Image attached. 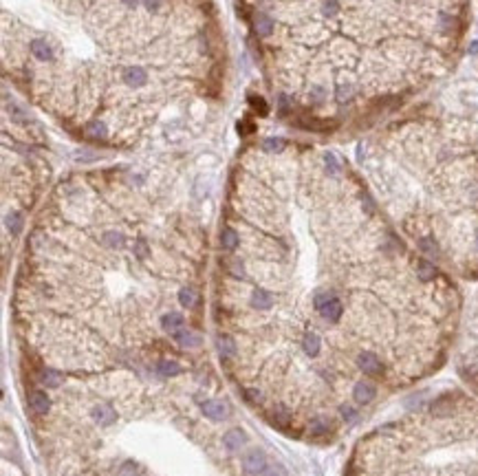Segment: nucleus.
<instances>
[{"label":"nucleus","instance_id":"f257e3e1","mask_svg":"<svg viewBox=\"0 0 478 476\" xmlns=\"http://www.w3.org/2000/svg\"><path fill=\"white\" fill-rule=\"evenodd\" d=\"M243 467H245V472L252 474V476L263 474L265 469H267V456H265V452L258 450V447H256V450H249L247 456H245V461H243Z\"/></svg>","mask_w":478,"mask_h":476},{"label":"nucleus","instance_id":"f03ea898","mask_svg":"<svg viewBox=\"0 0 478 476\" xmlns=\"http://www.w3.org/2000/svg\"><path fill=\"white\" fill-rule=\"evenodd\" d=\"M357 366L364 370V373H368V375H379L383 370L381 359L377 357L375 353H361V355L357 357Z\"/></svg>","mask_w":478,"mask_h":476},{"label":"nucleus","instance_id":"7ed1b4c3","mask_svg":"<svg viewBox=\"0 0 478 476\" xmlns=\"http://www.w3.org/2000/svg\"><path fill=\"white\" fill-rule=\"evenodd\" d=\"M375 395H377L375 386L368 384V381H359V384L355 386V390H353V397H355V401H357L359 406L370 403L372 399H375Z\"/></svg>","mask_w":478,"mask_h":476},{"label":"nucleus","instance_id":"20e7f679","mask_svg":"<svg viewBox=\"0 0 478 476\" xmlns=\"http://www.w3.org/2000/svg\"><path fill=\"white\" fill-rule=\"evenodd\" d=\"M93 419H95V423H99V425H113L115 421H117V412H115L110 406L99 403V406L93 408Z\"/></svg>","mask_w":478,"mask_h":476},{"label":"nucleus","instance_id":"39448f33","mask_svg":"<svg viewBox=\"0 0 478 476\" xmlns=\"http://www.w3.org/2000/svg\"><path fill=\"white\" fill-rule=\"evenodd\" d=\"M203 414L207 419H212V421H220V419L227 417V408L223 401H216V399H209L203 403Z\"/></svg>","mask_w":478,"mask_h":476},{"label":"nucleus","instance_id":"423d86ee","mask_svg":"<svg viewBox=\"0 0 478 476\" xmlns=\"http://www.w3.org/2000/svg\"><path fill=\"white\" fill-rule=\"evenodd\" d=\"M245 441H247V434H245L241 428L229 430V432H225V436H223V443H225V447H227L229 452L241 450V447L245 445Z\"/></svg>","mask_w":478,"mask_h":476},{"label":"nucleus","instance_id":"0eeeda50","mask_svg":"<svg viewBox=\"0 0 478 476\" xmlns=\"http://www.w3.org/2000/svg\"><path fill=\"white\" fill-rule=\"evenodd\" d=\"M124 82L130 86H143L148 82V73L141 66H128L124 71Z\"/></svg>","mask_w":478,"mask_h":476},{"label":"nucleus","instance_id":"6e6552de","mask_svg":"<svg viewBox=\"0 0 478 476\" xmlns=\"http://www.w3.org/2000/svg\"><path fill=\"white\" fill-rule=\"evenodd\" d=\"M183 315L181 313H174V311H170V313H165L163 318H161V326H163V331L165 333H170V335H174L176 331H181L183 329Z\"/></svg>","mask_w":478,"mask_h":476},{"label":"nucleus","instance_id":"1a4fd4ad","mask_svg":"<svg viewBox=\"0 0 478 476\" xmlns=\"http://www.w3.org/2000/svg\"><path fill=\"white\" fill-rule=\"evenodd\" d=\"M252 307L258 309V311H267V309L274 307V296L265 289H256L252 293Z\"/></svg>","mask_w":478,"mask_h":476},{"label":"nucleus","instance_id":"9d476101","mask_svg":"<svg viewBox=\"0 0 478 476\" xmlns=\"http://www.w3.org/2000/svg\"><path fill=\"white\" fill-rule=\"evenodd\" d=\"M174 340L179 342L181 346H185V348H196V346H201V335L194 333V331H190V329L176 331V333H174Z\"/></svg>","mask_w":478,"mask_h":476},{"label":"nucleus","instance_id":"9b49d317","mask_svg":"<svg viewBox=\"0 0 478 476\" xmlns=\"http://www.w3.org/2000/svg\"><path fill=\"white\" fill-rule=\"evenodd\" d=\"M29 403H31V408H33V412H36V414H47L49 406H51L47 392H42V390H33L31 397H29Z\"/></svg>","mask_w":478,"mask_h":476},{"label":"nucleus","instance_id":"f8f14e48","mask_svg":"<svg viewBox=\"0 0 478 476\" xmlns=\"http://www.w3.org/2000/svg\"><path fill=\"white\" fill-rule=\"evenodd\" d=\"M320 313H322V318L329 320V322H337V320L342 318V313H344V307H342V302L337 300V298H333L329 304H324V307H322Z\"/></svg>","mask_w":478,"mask_h":476},{"label":"nucleus","instance_id":"ddd939ff","mask_svg":"<svg viewBox=\"0 0 478 476\" xmlns=\"http://www.w3.org/2000/svg\"><path fill=\"white\" fill-rule=\"evenodd\" d=\"M254 27H256V31H258V36H269V33L274 31V20H271V16L258 11V14L254 16Z\"/></svg>","mask_w":478,"mask_h":476},{"label":"nucleus","instance_id":"4468645a","mask_svg":"<svg viewBox=\"0 0 478 476\" xmlns=\"http://www.w3.org/2000/svg\"><path fill=\"white\" fill-rule=\"evenodd\" d=\"M329 430H331V421L326 417L311 419V423H309V434L311 436H324V434H329Z\"/></svg>","mask_w":478,"mask_h":476},{"label":"nucleus","instance_id":"2eb2a0df","mask_svg":"<svg viewBox=\"0 0 478 476\" xmlns=\"http://www.w3.org/2000/svg\"><path fill=\"white\" fill-rule=\"evenodd\" d=\"M31 53L36 55L38 60H42V62H49V60H53V51L51 47H49L44 40H33L31 42Z\"/></svg>","mask_w":478,"mask_h":476},{"label":"nucleus","instance_id":"dca6fc26","mask_svg":"<svg viewBox=\"0 0 478 476\" xmlns=\"http://www.w3.org/2000/svg\"><path fill=\"white\" fill-rule=\"evenodd\" d=\"M302 348H304V353L307 355H318L320 353V348H322V342H320V337L315 335V333H307L304 335V340H302Z\"/></svg>","mask_w":478,"mask_h":476},{"label":"nucleus","instance_id":"f3484780","mask_svg":"<svg viewBox=\"0 0 478 476\" xmlns=\"http://www.w3.org/2000/svg\"><path fill=\"white\" fill-rule=\"evenodd\" d=\"M238 243H241V238H238L236 231L231 227H225L223 234H220V245H223V249H227V252H234V249L238 247Z\"/></svg>","mask_w":478,"mask_h":476},{"label":"nucleus","instance_id":"a211bd4d","mask_svg":"<svg viewBox=\"0 0 478 476\" xmlns=\"http://www.w3.org/2000/svg\"><path fill=\"white\" fill-rule=\"evenodd\" d=\"M216 346H218L220 355H225V357H234L236 355V342L231 340L229 335H220L218 342H216Z\"/></svg>","mask_w":478,"mask_h":476},{"label":"nucleus","instance_id":"6ab92c4d","mask_svg":"<svg viewBox=\"0 0 478 476\" xmlns=\"http://www.w3.org/2000/svg\"><path fill=\"white\" fill-rule=\"evenodd\" d=\"M157 373H161L163 377H170V375H179L181 366L176 362H172V359H159V362H157Z\"/></svg>","mask_w":478,"mask_h":476},{"label":"nucleus","instance_id":"aec40b11","mask_svg":"<svg viewBox=\"0 0 478 476\" xmlns=\"http://www.w3.org/2000/svg\"><path fill=\"white\" fill-rule=\"evenodd\" d=\"M62 375L58 373V370H44L42 373V384L47 386V388H60L62 386Z\"/></svg>","mask_w":478,"mask_h":476},{"label":"nucleus","instance_id":"412c9836","mask_svg":"<svg viewBox=\"0 0 478 476\" xmlns=\"http://www.w3.org/2000/svg\"><path fill=\"white\" fill-rule=\"evenodd\" d=\"M416 274H419L421 280H432L436 276V267L432 263H427V260H421V263L416 265Z\"/></svg>","mask_w":478,"mask_h":476},{"label":"nucleus","instance_id":"4be33fe9","mask_svg":"<svg viewBox=\"0 0 478 476\" xmlns=\"http://www.w3.org/2000/svg\"><path fill=\"white\" fill-rule=\"evenodd\" d=\"M179 302L187 309L194 307V304H196V291H194L192 287H183V289L179 291Z\"/></svg>","mask_w":478,"mask_h":476},{"label":"nucleus","instance_id":"5701e85b","mask_svg":"<svg viewBox=\"0 0 478 476\" xmlns=\"http://www.w3.org/2000/svg\"><path fill=\"white\" fill-rule=\"evenodd\" d=\"M104 243L113 249H119L124 245V234H119V231H106V234H104Z\"/></svg>","mask_w":478,"mask_h":476},{"label":"nucleus","instance_id":"b1692460","mask_svg":"<svg viewBox=\"0 0 478 476\" xmlns=\"http://www.w3.org/2000/svg\"><path fill=\"white\" fill-rule=\"evenodd\" d=\"M86 132H88V135H91V137H97V139H99V137H106V124H104V121H91V124H88L86 126Z\"/></svg>","mask_w":478,"mask_h":476},{"label":"nucleus","instance_id":"393cba45","mask_svg":"<svg viewBox=\"0 0 478 476\" xmlns=\"http://www.w3.org/2000/svg\"><path fill=\"white\" fill-rule=\"evenodd\" d=\"M333 298H335V296H333V293H329V291H318V293H315V298H313V307L318 309V311H322V307H324V304H329Z\"/></svg>","mask_w":478,"mask_h":476},{"label":"nucleus","instance_id":"a878e982","mask_svg":"<svg viewBox=\"0 0 478 476\" xmlns=\"http://www.w3.org/2000/svg\"><path fill=\"white\" fill-rule=\"evenodd\" d=\"M7 227H9V231H14V234H18L22 229V216L18 212H11L7 216Z\"/></svg>","mask_w":478,"mask_h":476},{"label":"nucleus","instance_id":"bb28decb","mask_svg":"<svg viewBox=\"0 0 478 476\" xmlns=\"http://www.w3.org/2000/svg\"><path fill=\"white\" fill-rule=\"evenodd\" d=\"M353 97V86L351 84H340L337 86V102H346Z\"/></svg>","mask_w":478,"mask_h":476},{"label":"nucleus","instance_id":"cd10ccee","mask_svg":"<svg viewBox=\"0 0 478 476\" xmlns=\"http://www.w3.org/2000/svg\"><path fill=\"white\" fill-rule=\"evenodd\" d=\"M324 163H326V170H329L331 174H340V161L335 159V154H326Z\"/></svg>","mask_w":478,"mask_h":476},{"label":"nucleus","instance_id":"c85d7f7f","mask_svg":"<svg viewBox=\"0 0 478 476\" xmlns=\"http://www.w3.org/2000/svg\"><path fill=\"white\" fill-rule=\"evenodd\" d=\"M263 148L265 150H271V152H280L282 148H285V141L282 139H265Z\"/></svg>","mask_w":478,"mask_h":476},{"label":"nucleus","instance_id":"c756f323","mask_svg":"<svg viewBox=\"0 0 478 476\" xmlns=\"http://www.w3.org/2000/svg\"><path fill=\"white\" fill-rule=\"evenodd\" d=\"M419 247L423 249L425 254H430V256H434V254L438 252V249H436V245H434V241H432V238H421V241H419Z\"/></svg>","mask_w":478,"mask_h":476},{"label":"nucleus","instance_id":"7c9ffc66","mask_svg":"<svg viewBox=\"0 0 478 476\" xmlns=\"http://www.w3.org/2000/svg\"><path fill=\"white\" fill-rule=\"evenodd\" d=\"M337 11H340V5H337V0H326V3L322 5V14H324V16H335Z\"/></svg>","mask_w":478,"mask_h":476},{"label":"nucleus","instance_id":"2f4dec72","mask_svg":"<svg viewBox=\"0 0 478 476\" xmlns=\"http://www.w3.org/2000/svg\"><path fill=\"white\" fill-rule=\"evenodd\" d=\"M289 412H287V408H276V412H274V421L276 423H280V425H285V423H289Z\"/></svg>","mask_w":478,"mask_h":476},{"label":"nucleus","instance_id":"473e14b6","mask_svg":"<svg viewBox=\"0 0 478 476\" xmlns=\"http://www.w3.org/2000/svg\"><path fill=\"white\" fill-rule=\"evenodd\" d=\"M135 254H137V258H148V243L143 241V238H139V241L135 243Z\"/></svg>","mask_w":478,"mask_h":476},{"label":"nucleus","instance_id":"72a5a7b5","mask_svg":"<svg viewBox=\"0 0 478 476\" xmlns=\"http://www.w3.org/2000/svg\"><path fill=\"white\" fill-rule=\"evenodd\" d=\"M263 476H289V474L285 472V467H282V465H267Z\"/></svg>","mask_w":478,"mask_h":476},{"label":"nucleus","instance_id":"f704fd0d","mask_svg":"<svg viewBox=\"0 0 478 476\" xmlns=\"http://www.w3.org/2000/svg\"><path fill=\"white\" fill-rule=\"evenodd\" d=\"M252 106L258 110L260 115H267V104H265L263 97H252Z\"/></svg>","mask_w":478,"mask_h":476},{"label":"nucleus","instance_id":"c9c22d12","mask_svg":"<svg viewBox=\"0 0 478 476\" xmlns=\"http://www.w3.org/2000/svg\"><path fill=\"white\" fill-rule=\"evenodd\" d=\"M342 414L346 421H355V419H357V412H355L351 406H342Z\"/></svg>","mask_w":478,"mask_h":476},{"label":"nucleus","instance_id":"e433bc0d","mask_svg":"<svg viewBox=\"0 0 478 476\" xmlns=\"http://www.w3.org/2000/svg\"><path fill=\"white\" fill-rule=\"evenodd\" d=\"M438 20H441V25H443V29H452V25H454V20L449 18V16H445V14H441L438 16Z\"/></svg>","mask_w":478,"mask_h":476},{"label":"nucleus","instance_id":"4c0bfd02","mask_svg":"<svg viewBox=\"0 0 478 476\" xmlns=\"http://www.w3.org/2000/svg\"><path fill=\"white\" fill-rule=\"evenodd\" d=\"M143 5H146V9H150V11H157L161 7V0H143Z\"/></svg>","mask_w":478,"mask_h":476},{"label":"nucleus","instance_id":"58836bf2","mask_svg":"<svg viewBox=\"0 0 478 476\" xmlns=\"http://www.w3.org/2000/svg\"><path fill=\"white\" fill-rule=\"evenodd\" d=\"M247 397L252 401H260L263 399V395H260V390H256V388H252V390H247Z\"/></svg>","mask_w":478,"mask_h":476},{"label":"nucleus","instance_id":"ea45409f","mask_svg":"<svg viewBox=\"0 0 478 476\" xmlns=\"http://www.w3.org/2000/svg\"><path fill=\"white\" fill-rule=\"evenodd\" d=\"M231 274H234V276H245V269H243V265L238 263V260L231 265Z\"/></svg>","mask_w":478,"mask_h":476},{"label":"nucleus","instance_id":"a19ab883","mask_svg":"<svg viewBox=\"0 0 478 476\" xmlns=\"http://www.w3.org/2000/svg\"><path fill=\"white\" fill-rule=\"evenodd\" d=\"M287 106H289V97H287V95H280V108L285 110Z\"/></svg>","mask_w":478,"mask_h":476},{"label":"nucleus","instance_id":"79ce46f5","mask_svg":"<svg viewBox=\"0 0 478 476\" xmlns=\"http://www.w3.org/2000/svg\"><path fill=\"white\" fill-rule=\"evenodd\" d=\"M124 3L128 5V7H137V3H139V0H124Z\"/></svg>","mask_w":478,"mask_h":476},{"label":"nucleus","instance_id":"37998d69","mask_svg":"<svg viewBox=\"0 0 478 476\" xmlns=\"http://www.w3.org/2000/svg\"><path fill=\"white\" fill-rule=\"evenodd\" d=\"M469 51H471V53H478V42H471V47H469Z\"/></svg>","mask_w":478,"mask_h":476}]
</instances>
